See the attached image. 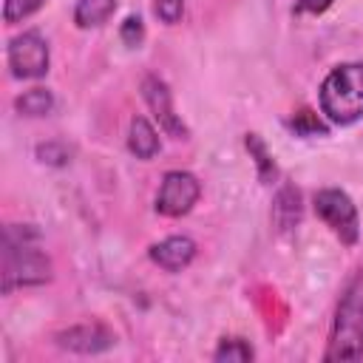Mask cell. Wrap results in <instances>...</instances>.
<instances>
[{
	"instance_id": "cell-1",
	"label": "cell",
	"mask_w": 363,
	"mask_h": 363,
	"mask_svg": "<svg viewBox=\"0 0 363 363\" xmlns=\"http://www.w3.org/2000/svg\"><path fill=\"white\" fill-rule=\"evenodd\" d=\"M51 281V258L40 247L34 224H6L0 250V289L11 295L23 286H43Z\"/></svg>"
},
{
	"instance_id": "cell-2",
	"label": "cell",
	"mask_w": 363,
	"mask_h": 363,
	"mask_svg": "<svg viewBox=\"0 0 363 363\" xmlns=\"http://www.w3.org/2000/svg\"><path fill=\"white\" fill-rule=\"evenodd\" d=\"M363 357V269H357L340 289V298L335 303L329 340L323 360H360Z\"/></svg>"
},
{
	"instance_id": "cell-3",
	"label": "cell",
	"mask_w": 363,
	"mask_h": 363,
	"mask_svg": "<svg viewBox=\"0 0 363 363\" xmlns=\"http://www.w3.org/2000/svg\"><path fill=\"white\" fill-rule=\"evenodd\" d=\"M318 105L323 119L337 128L363 119V60L335 65L318 88Z\"/></svg>"
},
{
	"instance_id": "cell-4",
	"label": "cell",
	"mask_w": 363,
	"mask_h": 363,
	"mask_svg": "<svg viewBox=\"0 0 363 363\" xmlns=\"http://www.w3.org/2000/svg\"><path fill=\"white\" fill-rule=\"evenodd\" d=\"M312 207H315L318 218L332 230V235L340 244L354 247L360 241V216H357V207H354V201L346 190L320 187L312 196Z\"/></svg>"
},
{
	"instance_id": "cell-5",
	"label": "cell",
	"mask_w": 363,
	"mask_h": 363,
	"mask_svg": "<svg viewBox=\"0 0 363 363\" xmlns=\"http://www.w3.org/2000/svg\"><path fill=\"white\" fill-rule=\"evenodd\" d=\"M6 62H9L11 77H17V79H40V77H45L48 62H51L48 40L34 28H28L23 34H14L9 40V45H6Z\"/></svg>"
},
{
	"instance_id": "cell-6",
	"label": "cell",
	"mask_w": 363,
	"mask_h": 363,
	"mask_svg": "<svg viewBox=\"0 0 363 363\" xmlns=\"http://www.w3.org/2000/svg\"><path fill=\"white\" fill-rule=\"evenodd\" d=\"M201 196V182L190 170H167L156 193V213L167 218L187 216Z\"/></svg>"
},
{
	"instance_id": "cell-7",
	"label": "cell",
	"mask_w": 363,
	"mask_h": 363,
	"mask_svg": "<svg viewBox=\"0 0 363 363\" xmlns=\"http://www.w3.org/2000/svg\"><path fill=\"white\" fill-rule=\"evenodd\" d=\"M139 88H142L145 105L150 108L153 119L159 122V130H164L170 139H187V136H190V128L184 125L182 113H176V108H173L170 85H167L159 74H145Z\"/></svg>"
},
{
	"instance_id": "cell-8",
	"label": "cell",
	"mask_w": 363,
	"mask_h": 363,
	"mask_svg": "<svg viewBox=\"0 0 363 363\" xmlns=\"http://www.w3.org/2000/svg\"><path fill=\"white\" fill-rule=\"evenodd\" d=\"M54 343L74 354H99L116 343V335L105 323L91 320V323H74L68 329H60L54 335Z\"/></svg>"
},
{
	"instance_id": "cell-9",
	"label": "cell",
	"mask_w": 363,
	"mask_h": 363,
	"mask_svg": "<svg viewBox=\"0 0 363 363\" xmlns=\"http://www.w3.org/2000/svg\"><path fill=\"white\" fill-rule=\"evenodd\" d=\"M196 250H199V247H196V241H193L190 235H167V238L150 244L147 255H150V261H153L156 267H162L164 272H182V269H187V267L193 264Z\"/></svg>"
},
{
	"instance_id": "cell-10",
	"label": "cell",
	"mask_w": 363,
	"mask_h": 363,
	"mask_svg": "<svg viewBox=\"0 0 363 363\" xmlns=\"http://www.w3.org/2000/svg\"><path fill=\"white\" fill-rule=\"evenodd\" d=\"M303 218V196L295 184H281L278 193H275V201H272V224L281 230V233H289L301 224Z\"/></svg>"
},
{
	"instance_id": "cell-11",
	"label": "cell",
	"mask_w": 363,
	"mask_h": 363,
	"mask_svg": "<svg viewBox=\"0 0 363 363\" xmlns=\"http://www.w3.org/2000/svg\"><path fill=\"white\" fill-rule=\"evenodd\" d=\"M162 142H159V130L153 128V122L147 116H133L128 125V150L136 159H153L159 153Z\"/></svg>"
},
{
	"instance_id": "cell-12",
	"label": "cell",
	"mask_w": 363,
	"mask_h": 363,
	"mask_svg": "<svg viewBox=\"0 0 363 363\" xmlns=\"http://www.w3.org/2000/svg\"><path fill=\"white\" fill-rule=\"evenodd\" d=\"M116 11V0H77L74 3V26L77 28H99Z\"/></svg>"
},
{
	"instance_id": "cell-13",
	"label": "cell",
	"mask_w": 363,
	"mask_h": 363,
	"mask_svg": "<svg viewBox=\"0 0 363 363\" xmlns=\"http://www.w3.org/2000/svg\"><path fill=\"white\" fill-rule=\"evenodd\" d=\"M244 147L250 153V159L255 162V170H258V179L264 184H275L278 182V164L267 147V142L258 136V133H244Z\"/></svg>"
},
{
	"instance_id": "cell-14",
	"label": "cell",
	"mask_w": 363,
	"mask_h": 363,
	"mask_svg": "<svg viewBox=\"0 0 363 363\" xmlns=\"http://www.w3.org/2000/svg\"><path fill=\"white\" fill-rule=\"evenodd\" d=\"M14 111L20 116H48L54 111V94L48 88H28L14 99Z\"/></svg>"
},
{
	"instance_id": "cell-15",
	"label": "cell",
	"mask_w": 363,
	"mask_h": 363,
	"mask_svg": "<svg viewBox=\"0 0 363 363\" xmlns=\"http://www.w3.org/2000/svg\"><path fill=\"white\" fill-rule=\"evenodd\" d=\"M286 128L295 133V136H303V139H312V136H326L329 133V125L309 108H301L298 113H292L286 119Z\"/></svg>"
},
{
	"instance_id": "cell-16",
	"label": "cell",
	"mask_w": 363,
	"mask_h": 363,
	"mask_svg": "<svg viewBox=\"0 0 363 363\" xmlns=\"http://www.w3.org/2000/svg\"><path fill=\"white\" fill-rule=\"evenodd\" d=\"M252 357H255V349L244 337H224L213 349V360H218V363H247Z\"/></svg>"
},
{
	"instance_id": "cell-17",
	"label": "cell",
	"mask_w": 363,
	"mask_h": 363,
	"mask_svg": "<svg viewBox=\"0 0 363 363\" xmlns=\"http://www.w3.org/2000/svg\"><path fill=\"white\" fill-rule=\"evenodd\" d=\"M34 156H37L43 164H51V167H65V164L71 162L74 150H71L65 142L51 139V142H40V145L34 147Z\"/></svg>"
},
{
	"instance_id": "cell-18",
	"label": "cell",
	"mask_w": 363,
	"mask_h": 363,
	"mask_svg": "<svg viewBox=\"0 0 363 363\" xmlns=\"http://www.w3.org/2000/svg\"><path fill=\"white\" fill-rule=\"evenodd\" d=\"M45 6V0H3V20L6 26H17L26 17H31L34 11H40Z\"/></svg>"
},
{
	"instance_id": "cell-19",
	"label": "cell",
	"mask_w": 363,
	"mask_h": 363,
	"mask_svg": "<svg viewBox=\"0 0 363 363\" xmlns=\"http://www.w3.org/2000/svg\"><path fill=\"white\" fill-rule=\"evenodd\" d=\"M119 40L128 45V48H139L145 43V23L139 14H128L119 26Z\"/></svg>"
},
{
	"instance_id": "cell-20",
	"label": "cell",
	"mask_w": 363,
	"mask_h": 363,
	"mask_svg": "<svg viewBox=\"0 0 363 363\" xmlns=\"http://www.w3.org/2000/svg\"><path fill=\"white\" fill-rule=\"evenodd\" d=\"M153 14L164 26H176L184 14V0H153Z\"/></svg>"
},
{
	"instance_id": "cell-21",
	"label": "cell",
	"mask_w": 363,
	"mask_h": 363,
	"mask_svg": "<svg viewBox=\"0 0 363 363\" xmlns=\"http://www.w3.org/2000/svg\"><path fill=\"white\" fill-rule=\"evenodd\" d=\"M335 0H295L292 14H323Z\"/></svg>"
}]
</instances>
